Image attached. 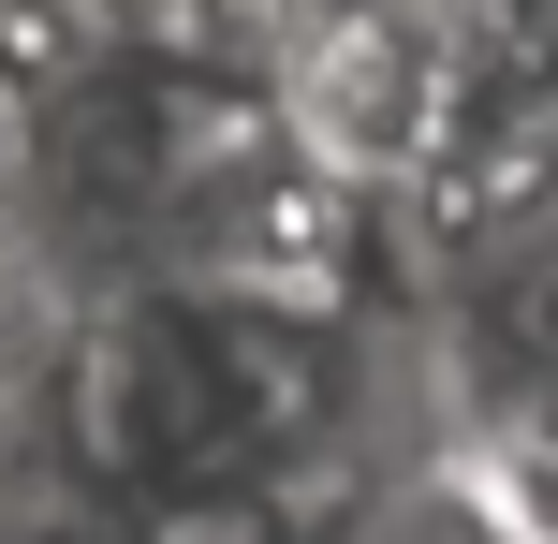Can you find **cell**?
Returning <instances> with one entry per match:
<instances>
[{"instance_id":"3957f363","label":"cell","mask_w":558,"mask_h":544,"mask_svg":"<svg viewBox=\"0 0 558 544\" xmlns=\"http://www.w3.org/2000/svg\"><path fill=\"white\" fill-rule=\"evenodd\" d=\"M324 544H544V516L514 500V471L485 457L471 427L441 442V457H412V471H383V486L353 500Z\"/></svg>"},{"instance_id":"7a4b0ae2","label":"cell","mask_w":558,"mask_h":544,"mask_svg":"<svg viewBox=\"0 0 558 544\" xmlns=\"http://www.w3.org/2000/svg\"><path fill=\"white\" fill-rule=\"evenodd\" d=\"M133 74H279V0H0V88L45 118Z\"/></svg>"},{"instance_id":"6da1fadb","label":"cell","mask_w":558,"mask_h":544,"mask_svg":"<svg viewBox=\"0 0 558 544\" xmlns=\"http://www.w3.org/2000/svg\"><path fill=\"white\" fill-rule=\"evenodd\" d=\"M485 104H500L485 0H279V118L367 206H426L471 162Z\"/></svg>"},{"instance_id":"277c9868","label":"cell","mask_w":558,"mask_h":544,"mask_svg":"<svg viewBox=\"0 0 558 544\" xmlns=\"http://www.w3.org/2000/svg\"><path fill=\"white\" fill-rule=\"evenodd\" d=\"M29 280H74V265H59V192H45V104L0 88V294H29Z\"/></svg>"}]
</instances>
